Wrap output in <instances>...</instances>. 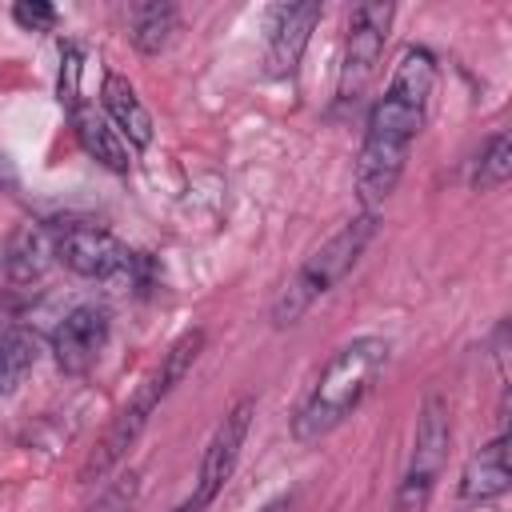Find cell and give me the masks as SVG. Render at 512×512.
<instances>
[{
	"label": "cell",
	"instance_id": "52a82bcc",
	"mask_svg": "<svg viewBox=\"0 0 512 512\" xmlns=\"http://www.w3.org/2000/svg\"><path fill=\"white\" fill-rule=\"evenodd\" d=\"M252 416H256V400H252V396H240V400L224 412V420L216 424V432H212V440H208V448H204V456H200L196 492L184 500L192 512H204V508L220 496V488L232 480L236 460H240V448H244L248 428H252Z\"/></svg>",
	"mask_w": 512,
	"mask_h": 512
},
{
	"label": "cell",
	"instance_id": "7a4b0ae2",
	"mask_svg": "<svg viewBox=\"0 0 512 512\" xmlns=\"http://www.w3.org/2000/svg\"><path fill=\"white\" fill-rule=\"evenodd\" d=\"M384 364H388V340L380 336H356L340 344L320 368V376L312 380L308 396L300 400L292 416V436L300 444H316L328 432H336L376 388Z\"/></svg>",
	"mask_w": 512,
	"mask_h": 512
},
{
	"label": "cell",
	"instance_id": "ac0fdd59",
	"mask_svg": "<svg viewBox=\"0 0 512 512\" xmlns=\"http://www.w3.org/2000/svg\"><path fill=\"white\" fill-rule=\"evenodd\" d=\"M80 72H84V52L76 44H64L60 48V104L68 112L84 108V100H80Z\"/></svg>",
	"mask_w": 512,
	"mask_h": 512
},
{
	"label": "cell",
	"instance_id": "8992f818",
	"mask_svg": "<svg viewBox=\"0 0 512 512\" xmlns=\"http://www.w3.org/2000/svg\"><path fill=\"white\" fill-rule=\"evenodd\" d=\"M392 16L396 8L392 4H356L348 12V40H344V60H340V84H336V100L348 108V104H360V96L368 92L372 76H376V64L384 56V44H388V28H392Z\"/></svg>",
	"mask_w": 512,
	"mask_h": 512
},
{
	"label": "cell",
	"instance_id": "9a60e30c",
	"mask_svg": "<svg viewBox=\"0 0 512 512\" xmlns=\"http://www.w3.org/2000/svg\"><path fill=\"white\" fill-rule=\"evenodd\" d=\"M36 336L28 328H4L0 332V392H16L24 376L36 368Z\"/></svg>",
	"mask_w": 512,
	"mask_h": 512
},
{
	"label": "cell",
	"instance_id": "d6986e66",
	"mask_svg": "<svg viewBox=\"0 0 512 512\" xmlns=\"http://www.w3.org/2000/svg\"><path fill=\"white\" fill-rule=\"evenodd\" d=\"M12 20H16L24 32H52L56 20H60V12H56L52 4H44V0H20V4L12 8Z\"/></svg>",
	"mask_w": 512,
	"mask_h": 512
},
{
	"label": "cell",
	"instance_id": "ffe728a7",
	"mask_svg": "<svg viewBox=\"0 0 512 512\" xmlns=\"http://www.w3.org/2000/svg\"><path fill=\"white\" fill-rule=\"evenodd\" d=\"M260 512H288V500H284V496H280V500H272V504H264V508H260Z\"/></svg>",
	"mask_w": 512,
	"mask_h": 512
},
{
	"label": "cell",
	"instance_id": "3957f363",
	"mask_svg": "<svg viewBox=\"0 0 512 512\" xmlns=\"http://www.w3.org/2000/svg\"><path fill=\"white\" fill-rule=\"evenodd\" d=\"M376 224H380L376 212H360V216H352L348 224H340V228L296 268V276L276 292V300H272V324H276V328L296 324L324 292H332V288L356 268V260L364 256L368 240L376 236Z\"/></svg>",
	"mask_w": 512,
	"mask_h": 512
},
{
	"label": "cell",
	"instance_id": "30bf717a",
	"mask_svg": "<svg viewBox=\"0 0 512 512\" xmlns=\"http://www.w3.org/2000/svg\"><path fill=\"white\" fill-rule=\"evenodd\" d=\"M324 8L316 0H300V4H280L272 12V24H268V72L272 76H292L308 40H312V28L320 24Z\"/></svg>",
	"mask_w": 512,
	"mask_h": 512
},
{
	"label": "cell",
	"instance_id": "9c48e42d",
	"mask_svg": "<svg viewBox=\"0 0 512 512\" xmlns=\"http://www.w3.org/2000/svg\"><path fill=\"white\" fill-rule=\"evenodd\" d=\"M108 332H112V316L104 304H76L52 332V352H56V364L72 376L88 372L104 344H108Z\"/></svg>",
	"mask_w": 512,
	"mask_h": 512
},
{
	"label": "cell",
	"instance_id": "6da1fadb",
	"mask_svg": "<svg viewBox=\"0 0 512 512\" xmlns=\"http://www.w3.org/2000/svg\"><path fill=\"white\" fill-rule=\"evenodd\" d=\"M432 92H436V56L416 44L404 48L384 96L368 112L364 144L356 156V192H360L364 212H376V204L392 196L404 172L408 148L428 120Z\"/></svg>",
	"mask_w": 512,
	"mask_h": 512
},
{
	"label": "cell",
	"instance_id": "4fadbf2b",
	"mask_svg": "<svg viewBox=\"0 0 512 512\" xmlns=\"http://www.w3.org/2000/svg\"><path fill=\"white\" fill-rule=\"evenodd\" d=\"M72 124H76V140H80V148L96 160V164H104V168H112V172H128V144H124V136L108 124V116L104 112H96L92 104H84V108H76L72 112Z\"/></svg>",
	"mask_w": 512,
	"mask_h": 512
},
{
	"label": "cell",
	"instance_id": "ba28073f",
	"mask_svg": "<svg viewBox=\"0 0 512 512\" xmlns=\"http://www.w3.org/2000/svg\"><path fill=\"white\" fill-rule=\"evenodd\" d=\"M168 396V388H164V380L156 376V368H152V376L132 392V400L112 416V424L104 428V436H100V444L92 448V456L84 460V468H80V476L84 480H92V476H104V472H112L120 460H124V452L136 444V436L144 432V424H148V416L160 408V400Z\"/></svg>",
	"mask_w": 512,
	"mask_h": 512
},
{
	"label": "cell",
	"instance_id": "5b68a950",
	"mask_svg": "<svg viewBox=\"0 0 512 512\" xmlns=\"http://www.w3.org/2000/svg\"><path fill=\"white\" fill-rule=\"evenodd\" d=\"M448 444H452V420H448V400L444 396H428L420 404V416H416V436H412V456H408V468L400 476V488H396V512H424L440 472H444V460H448Z\"/></svg>",
	"mask_w": 512,
	"mask_h": 512
},
{
	"label": "cell",
	"instance_id": "5bb4252c",
	"mask_svg": "<svg viewBox=\"0 0 512 512\" xmlns=\"http://www.w3.org/2000/svg\"><path fill=\"white\" fill-rule=\"evenodd\" d=\"M176 28H180V12L168 0H144L128 8V36L144 56H160L172 44Z\"/></svg>",
	"mask_w": 512,
	"mask_h": 512
},
{
	"label": "cell",
	"instance_id": "e0dca14e",
	"mask_svg": "<svg viewBox=\"0 0 512 512\" xmlns=\"http://www.w3.org/2000/svg\"><path fill=\"white\" fill-rule=\"evenodd\" d=\"M136 496H140V472L132 468V472L116 476L84 512H132L136 508Z\"/></svg>",
	"mask_w": 512,
	"mask_h": 512
},
{
	"label": "cell",
	"instance_id": "7c38bea8",
	"mask_svg": "<svg viewBox=\"0 0 512 512\" xmlns=\"http://www.w3.org/2000/svg\"><path fill=\"white\" fill-rule=\"evenodd\" d=\"M100 100H104L108 124L124 136V144H132V148H148L152 144V116H148V108L140 104L136 88L124 76L108 72L104 76V88H100Z\"/></svg>",
	"mask_w": 512,
	"mask_h": 512
},
{
	"label": "cell",
	"instance_id": "2e32d148",
	"mask_svg": "<svg viewBox=\"0 0 512 512\" xmlns=\"http://www.w3.org/2000/svg\"><path fill=\"white\" fill-rule=\"evenodd\" d=\"M508 176H512V140H508V132H496V136H488V144L476 156L472 188L476 192H492V188L508 184Z\"/></svg>",
	"mask_w": 512,
	"mask_h": 512
},
{
	"label": "cell",
	"instance_id": "277c9868",
	"mask_svg": "<svg viewBox=\"0 0 512 512\" xmlns=\"http://www.w3.org/2000/svg\"><path fill=\"white\" fill-rule=\"evenodd\" d=\"M48 236H52V260L88 280H120L132 276V268L140 264V256L120 236H112L92 220L48 224Z\"/></svg>",
	"mask_w": 512,
	"mask_h": 512
},
{
	"label": "cell",
	"instance_id": "8fae6325",
	"mask_svg": "<svg viewBox=\"0 0 512 512\" xmlns=\"http://www.w3.org/2000/svg\"><path fill=\"white\" fill-rule=\"evenodd\" d=\"M512 484V468H508V432H500L492 444H484L480 452L468 456L464 472H460V500L468 504H484L504 496Z\"/></svg>",
	"mask_w": 512,
	"mask_h": 512
}]
</instances>
